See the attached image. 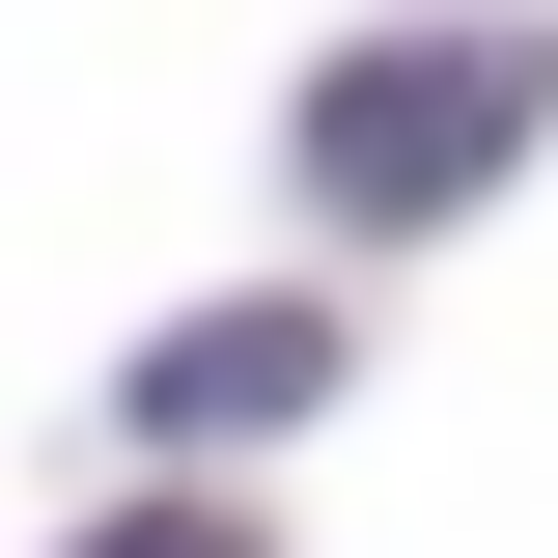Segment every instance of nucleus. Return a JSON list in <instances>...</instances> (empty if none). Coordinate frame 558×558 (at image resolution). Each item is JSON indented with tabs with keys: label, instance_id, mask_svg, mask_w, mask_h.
Segmentation results:
<instances>
[{
	"label": "nucleus",
	"instance_id": "7ed1b4c3",
	"mask_svg": "<svg viewBox=\"0 0 558 558\" xmlns=\"http://www.w3.org/2000/svg\"><path fill=\"white\" fill-rule=\"evenodd\" d=\"M84 558H252V531H196V502H140V531H84Z\"/></svg>",
	"mask_w": 558,
	"mask_h": 558
},
{
	"label": "nucleus",
	"instance_id": "f03ea898",
	"mask_svg": "<svg viewBox=\"0 0 558 558\" xmlns=\"http://www.w3.org/2000/svg\"><path fill=\"white\" fill-rule=\"evenodd\" d=\"M336 391V307H196V336L140 363V447H252V418Z\"/></svg>",
	"mask_w": 558,
	"mask_h": 558
},
{
	"label": "nucleus",
	"instance_id": "f257e3e1",
	"mask_svg": "<svg viewBox=\"0 0 558 558\" xmlns=\"http://www.w3.org/2000/svg\"><path fill=\"white\" fill-rule=\"evenodd\" d=\"M531 28H363L336 84H307V196L336 223H447V196H502V140H531Z\"/></svg>",
	"mask_w": 558,
	"mask_h": 558
}]
</instances>
